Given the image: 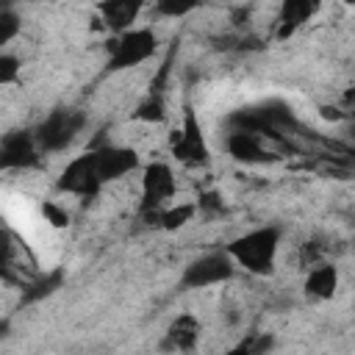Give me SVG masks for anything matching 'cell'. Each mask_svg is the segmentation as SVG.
Listing matches in <instances>:
<instances>
[{
	"instance_id": "6da1fadb",
	"label": "cell",
	"mask_w": 355,
	"mask_h": 355,
	"mask_svg": "<svg viewBox=\"0 0 355 355\" xmlns=\"http://www.w3.org/2000/svg\"><path fill=\"white\" fill-rule=\"evenodd\" d=\"M280 239H283L280 225H261V227H252V230L236 236L225 250L233 255L236 266H241L244 272L258 275V277H269L275 272Z\"/></svg>"
},
{
	"instance_id": "7a4b0ae2",
	"label": "cell",
	"mask_w": 355,
	"mask_h": 355,
	"mask_svg": "<svg viewBox=\"0 0 355 355\" xmlns=\"http://www.w3.org/2000/svg\"><path fill=\"white\" fill-rule=\"evenodd\" d=\"M178 194V178L175 169L166 161H150L141 169V202H139V216L147 225H155L158 211L166 208Z\"/></svg>"
},
{
	"instance_id": "3957f363",
	"label": "cell",
	"mask_w": 355,
	"mask_h": 355,
	"mask_svg": "<svg viewBox=\"0 0 355 355\" xmlns=\"http://www.w3.org/2000/svg\"><path fill=\"white\" fill-rule=\"evenodd\" d=\"M155 50H158V36L153 28H130L108 44L105 72H125L141 67L155 55Z\"/></svg>"
},
{
	"instance_id": "277c9868",
	"label": "cell",
	"mask_w": 355,
	"mask_h": 355,
	"mask_svg": "<svg viewBox=\"0 0 355 355\" xmlns=\"http://www.w3.org/2000/svg\"><path fill=\"white\" fill-rule=\"evenodd\" d=\"M86 128V114L78 108H53L36 128V141L42 147V153H61L67 150L78 133Z\"/></svg>"
},
{
	"instance_id": "5b68a950",
	"label": "cell",
	"mask_w": 355,
	"mask_h": 355,
	"mask_svg": "<svg viewBox=\"0 0 355 355\" xmlns=\"http://www.w3.org/2000/svg\"><path fill=\"white\" fill-rule=\"evenodd\" d=\"M236 277V261L227 250H214L191 258L180 272V288H211Z\"/></svg>"
},
{
	"instance_id": "8992f818",
	"label": "cell",
	"mask_w": 355,
	"mask_h": 355,
	"mask_svg": "<svg viewBox=\"0 0 355 355\" xmlns=\"http://www.w3.org/2000/svg\"><path fill=\"white\" fill-rule=\"evenodd\" d=\"M172 158L186 166H208L211 164V147L205 141L202 125L191 105H186L183 122L172 136Z\"/></svg>"
},
{
	"instance_id": "52a82bcc",
	"label": "cell",
	"mask_w": 355,
	"mask_h": 355,
	"mask_svg": "<svg viewBox=\"0 0 355 355\" xmlns=\"http://www.w3.org/2000/svg\"><path fill=\"white\" fill-rule=\"evenodd\" d=\"M103 178L97 172V161H94V153H83V155H75L58 175L55 180V189L64 191V194H72V197H80V200H94L103 189Z\"/></svg>"
},
{
	"instance_id": "ba28073f",
	"label": "cell",
	"mask_w": 355,
	"mask_h": 355,
	"mask_svg": "<svg viewBox=\"0 0 355 355\" xmlns=\"http://www.w3.org/2000/svg\"><path fill=\"white\" fill-rule=\"evenodd\" d=\"M42 147L36 141V133L22 128V130H8L0 139V166L3 169H33L42 164Z\"/></svg>"
},
{
	"instance_id": "9c48e42d",
	"label": "cell",
	"mask_w": 355,
	"mask_h": 355,
	"mask_svg": "<svg viewBox=\"0 0 355 355\" xmlns=\"http://www.w3.org/2000/svg\"><path fill=\"white\" fill-rule=\"evenodd\" d=\"M92 153H94L97 172L103 178V183L122 180L125 175H130L141 164L139 153L133 147H125V144H100V147H92Z\"/></svg>"
},
{
	"instance_id": "30bf717a",
	"label": "cell",
	"mask_w": 355,
	"mask_h": 355,
	"mask_svg": "<svg viewBox=\"0 0 355 355\" xmlns=\"http://www.w3.org/2000/svg\"><path fill=\"white\" fill-rule=\"evenodd\" d=\"M261 139H263V136H258V133H252V130L230 128V133L225 136V150H227V155H230L236 164H244V166L272 164L275 155L263 147Z\"/></svg>"
},
{
	"instance_id": "8fae6325",
	"label": "cell",
	"mask_w": 355,
	"mask_h": 355,
	"mask_svg": "<svg viewBox=\"0 0 355 355\" xmlns=\"http://www.w3.org/2000/svg\"><path fill=\"white\" fill-rule=\"evenodd\" d=\"M200 336H202V322L191 311H183V313H178L169 322V327L164 333V341H161V349H169V352H191L200 344Z\"/></svg>"
},
{
	"instance_id": "7c38bea8",
	"label": "cell",
	"mask_w": 355,
	"mask_h": 355,
	"mask_svg": "<svg viewBox=\"0 0 355 355\" xmlns=\"http://www.w3.org/2000/svg\"><path fill=\"white\" fill-rule=\"evenodd\" d=\"M144 3L147 0H100L97 3V17L111 33H125L139 19Z\"/></svg>"
},
{
	"instance_id": "4fadbf2b",
	"label": "cell",
	"mask_w": 355,
	"mask_h": 355,
	"mask_svg": "<svg viewBox=\"0 0 355 355\" xmlns=\"http://www.w3.org/2000/svg\"><path fill=\"white\" fill-rule=\"evenodd\" d=\"M336 288H338V266L336 263L319 261V263H313L308 269L305 283H302V291H305L308 300L324 302V300H330L336 294Z\"/></svg>"
},
{
	"instance_id": "5bb4252c",
	"label": "cell",
	"mask_w": 355,
	"mask_h": 355,
	"mask_svg": "<svg viewBox=\"0 0 355 355\" xmlns=\"http://www.w3.org/2000/svg\"><path fill=\"white\" fill-rule=\"evenodd\" d=\"M64 280H67V275H64L61 266H58V269H50V272H44V275H36L33 280H25V283L19 286V288H22V294H19V308H22V305H36V302L53 297V294L64 286Z\"/></svg>"
},
{
	"instance_id": "9a60e30c",
	"label": "cell",
	"mask_w": 355,
	"mask_h": 355,
	"mask_svg": "<svg viewBox=\"0 0 355 355\" xmlns=\"http://www.w3.org/2000/svg\"><path fill=\"white\" fill-rule=\"evenodd\" d=\"M200 208H197V202H169L166 208H161L158 211V219H155V225L161 227V230H180V227H186L191 219H194V214H197Z\"/></svg>"
},
{
	"instance_id": "2e32d148",
	"label": "cell",
	"mask_w": 355,
	"mask_h": 355,
	"mask_svg": "<svg viewBox=\"0 0 355 355\" xmlns=\"http://www.w3.org/2000/svg\"><path fill=\"white\" fill-rule=\"evenodd\" d=\"M133 119H136V122H150V125L164 122V119H166V103H164V94H161V92H150V94L136 105Z\"/></svg>"
},
{
	"instance_id": "e0dca14e",
	"label": "cell",
	"mask_w": 355,
	"mask_h": 355,
	"mask_svg": "<svg viewBox=\"0 0 355 355\" xmlns=\"http://www.w3.org/2000/svg\"><path fill=\"white\" fill-rule=\"evenodd\" d=\"M200 3H202V0H153L155 14H158V17H166V19L189 17Z\"/></svg>"
},
{
	"instance_id": "ac0fdd59",
	"label": "cell",
	"mask_w": 355,
	"mask_h": 355,
	"mask_svg": "<svg viewBox=\"0 0 355 355\" xmlns=\"http://www.w3.org/2000/svg\"><path fill=\"white\" fill-rule=\"evenodd\" d=\"M275 347L272 333H247V338H241L230 352H244V355H261L266 349Z\"/></svg>"
},
{
	"instance_id": "d6986e66",
	"label": "cell",
	"mask_w": 355,
	"mask_h": 355,
	"mask_svg": "<svg viewBox=\"0 0 355 355\" xmlns=\"http://www.w3.org/2000/svg\"><path fill=\"white\" fill-rule=\"evenodd\" d=\"M19 31H22L19 14H17L14 8H3V11H0V47L11 44V42L19 36Z\"/></svg>"
},
{
	"instance_id": "ffe728a7",
	"label": "cell",
	"mask_w": 355,
	"mask_h": 355,
	"mask_svg": "<svg viewBox=\"0 0 355 355\" xmlns=\"http://www.w3.org/2000/svg\"><path fill=\"white\" fill-rule=\"evenodd\" d=\"M19 58L14 55V53H0V86H8V83H14L17 78H19Z\"/></svg>"
},
{
	"instance_id": "44dd1931",
	"label": "cell",
	"mask_w": 355,
	"mask_h": 355,
	"mask_svg": "<svg viewBox=\"0 0 355 355\" xmlns=\"http://www.w3.org/2000/svg\"><path fill=\"white\" fill-rule=\"evenodd\" d=\"M42 214L47 216V222L53 225V227H67L69 225V211L67 208H61V205H55V202H42Z\"/></svg>"
},
{
	"instance_id": "7402d4cb",
	"label": "cell",
	"mask_w": 355,
	"mask_h": 355,
	"mask_svg": "<svg viewBox=\"0 0 355 355\" xmlns=\"http://www.w3.org/2000/svg\"><path fill=\"white\" fill-rule=\"evenodd\" d=\"M319 261H322V247H319V241H305L302 250H300V263H302L305 269H311V266L319 263Z\"/></svg>"
},
{
	"instance_id": "603a6c76",
	"label": "cell",
	"mask_w": 355,
	"mask_h": 355,
	"mask_svg": "<svg viewBox=\"0 0 355 355\" xmlns=\"http://www.w3.org/2000/svg\"><path fill=\"white\" fill-rule=\"evenodd\" d=\"M319 111H322V116H324V119H341V116H344L338 108H330V105H322Z\"/></svg>"
},
{
	"instance_id": "cb8c5ba5",
	"label": "cell",
	"mask_w": 355,
	"mask_h": 355,
	"mask_svg": "<svg viewBox=\"0 0 355 355\" xmlns=\"http://www.w3.org/2000/svg\"><path fill=\"white\" fill-rule=\"evenodd\" d=\"M352 247H355V241H352Z\"/></svg>"
}]
</instances>
